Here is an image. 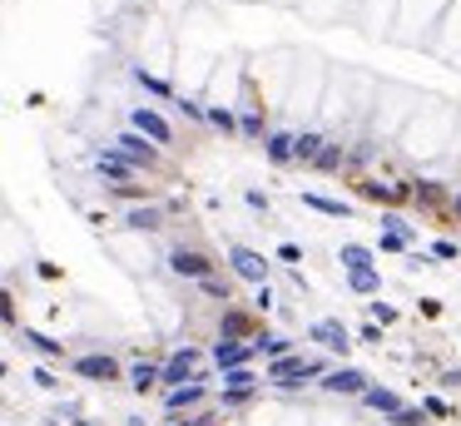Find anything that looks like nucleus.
Masks as SVG:
<instances>
[{"mask_svg":"<svg viewBox=\"0 0 461 426\" xmlns=\"http://www.w3.org/2000/svg\"><path fill=\"white\" fill-rule=\"evenodd\" d=\"M134 129H139V134H149L154 144H169V124H164L154 109H139V114H134Z\"/></svg>","mask_w":461,"mask_h":426,"instance_id":"f257e3e1","label":"nucleus"},{"mask_svg":"<svg viewBox=\"0 0 461 426\" xmlns=\"http://www.w3.org/2000/svg\"><path fill=\"white\" fill-rule=\"evenodd\" d=\"M318 362H303V357H278L273 362V382H288V377H313Z\"/></svg>","mask_w":461,"mask_h":426,"instance_id":"f03ea898","label":"nucleus"},{"mask_svg":"<svg viewBox=\"0 0 461 426\" xmlns=\"http://www.w3.org/2000/svg\"><path fill=\"white\" fill-rule=\"evenodd\" d=\"M174 273H184V278H199V283H209V263L199 258V253H174Z\"/></svg>","mask_w":461,"mask_h":426,"instance_id":"7ed1b4c3","label":"nucleus"},{"mask_svg":"<svg viewBox=\"0 0 461 426\" xmlns=\"http://www.w3.org/2000/svg\"><path fill=\"white\" fill-rule=\"evenodd\" d=\"M229 258H233V268H238L243 278H253V283H263V258H258L253 248H233Z\"/></svg>","mask_w":461,"mask_h":426,"instance_id":"20e7f679","label":"nucleus"},{"mask_svg":"<svg viewBox=\"0 0 461 426\" xmlns=\"http://www.w3.org/2000/svg\"><path fill=\"white\" fill-rule=\"evenodd\" d=\"M115 144H119V154H129L134 164H144V169L154 164V149H149V144H144L139 134H124V139H115Z\"/></svg>","mask_w":461,"mask_h":426,"instance_id":"39448f33","label":"nucleus"},{"mask_svg":"<svg viewBox=\"0 0 461 426\" xmlns=\"http://www.w3.org/2000/svg\"><path fill=\"white\" fill-rule=\"evenodd\" d=\"M362 382H367V377H362V372H352V367H338V372L328 377V387H333V392H362Z\"/></svg>","mask_w":461,"mask_h":426,"instance_id":"423d86ee","label":"nucleus"},{"mask_svg":"<svg viewBox=\"0 0 461 426\" xmlns=\"http://www.w3.org/2000/svg\"><path fill=\"white\" fill-rule=\"evenodd\" d=\"M80 372H85V377H105V382H110L119 367L110 362V357H80Z\"/></svg>","mask_w":461,"mask_h":426,"instance_id":"0eeeda50","label":"nucleus"},{"mask_svg":"<svg viewBox=\"0 0 461 426\" xmlns=\"http://www.w3.org/2000/svg\"><path fill=\"white\" fill-rule=\"evenodd\" d=\"M313 337H318L323 347H347V332L338 327V322H318V327H313Z\"/></svg>","mask_w":461,"mask_h":426,"instance_id":"6e6552de","label":"nucleus"},{"mask_svg":"<svg viewBox=\"0 0 461 426\" xmlns=\"http://www.w3.org/2000/svg\"><path fill=\"white\" fill-rule=\"evenodd\" d=\"M194 362H199V357H194V352H179V357H174V362H169V372H164V382H184V377H189V372H194Z\"/></svg>","mask_w":461,"mask_h":426,"instance_id":"1a4fd4ad","label":"nucleus"},{"mask_svg":"<svg viewBox=\"0 0 461 426\" xmlns=\"http://www.w3.org/2000/svg\"><path fill=\"white\" fill-rule=\"evenodd\" d=\"M248 352H253V347H243V342H233V347H219V367L238 372V362H248Z\"/></svg>","mask_w":461,"mask_h":426,"instance_id":"9d476101","label":"nucleus"},{"mask_svg":"<svg viewBox=\"0 0 461 426\" xmlns=\"http://www.w3.org/2000/svg\"><path fill=\"white\" fill-rule=\"evenodd\" d=\"M293 144H298V139H288V134H273V139H268V159H273V164L293 159Z\"/></svg>","mask_w":461,"mask_h":426,"instance_id":"9b49d317","label":"nucleus"},{"mask_svg":"<svg viewBox=\"0 0 461 426\" xmlns=\"http://www.w3.org/2000/svg\"><path fill=\"white\" fill-rule=\"evenodd\" d=\"M303 204H308V209H318V213H333V218H343V204H338V199H318V194H303Z\"/></svg>","mask_w":461,"mask_h":426,"instance_id":"f8f14e48","label":"nucleus"},{"mask_svg":"<svg viewBox=\"0 0 461 426\" xmlns=\"http://www.w3.org/2000/svg\"><path fill=\"white\" fill-rule=\"evenodd\" d=\"M293 154H298V159H318V154H323V139H318V134H303V139L293 144Z\"/></svg>","mask_w":461,"mask_h":426,"instance_id":"ddd939ff","label":"nucleus"},{"mask_svg":"<svg viewBox=\"0 0 461 426\" xmlns=\"http://www.w3.org/2000/svg\"><path fill=\"white\" fill-rule=\"evenodd\" d=\"M343 263L352 268V273H367V248H357V243H347L343 248Z\"/></svg>","mask_w":461,"mask_h":426,"instance_id":"4468645a","label":"nucleus"},{"mask_svg":"<svg viewBox=\"0 0 461 426\" xmlns=\"http://www.w3.org/2000/svg\"><path fill=\"white\" fill-rule=\"evenodd\" d=\"M100 174H110V179H129V164L115 159V154H100Z\"/></svg>","mask_w":461,"mask_h":426,"instance_id":"2eb2a0df","label":"nucleus"},{"mask_svg":"<svg viewBox=\"0 0 461 426\" xmlns=\"http://www.w3.org/2000/svg\"><path fill=\"white\" fill-rule=\"evenodd\" d=\"M204 397V387H174L169 392V407H189V402H199Z\"/></svg>","mask_w":461,"mask_h":426,"instance_id":"dca6fc26","label":"nucleus"},{"mask_svg":"<svg viewBox=\"0 0 461 426\" xmlns=\"http://www.w3.org/2000/svg\"><path fill=\"white\" fill-rule=\"evenodd\" d=\"M352 288H357V293H372V288H377V273H372V268H367V273H352Z\"/></svg>","mask_w":461,"mask_h":426,"instance_id":"f3484780","label":"nucleus"},{"mask_svg":"<svg viewBox=\"0 0 461 426\" xmlns=\"http://www.w3.org/2000/svg\"><path fill=\"white\" fill-rule=\"evenodd\" d=\"M367 402L382 407V412H397V397H392V392H367Z\"/></svg>","mask_w":461,"mask_h":426,"instance_id":"a211bd4d","label":"nucleus"},{"mask_svg":"<svg viewBox=\"0 0 461 426\" xmlns=\"http://www.w3.org/2000/svg\"><path fill=\"white\" fill-rule=\"evenodd\" d=\"M224 332H229V337L248 332V318H243V313H229V318H224Z\"/></svg>","mask_w":461,"mask_h":426,"instance_id":"6ab92c4d","label":"nucleus"},{"mask_svg":"<svg viewBox=\"0 0 461 426\" xmlns=\"http://www.w3.org/2000/svg\"><path fill=\"white\" fill-rule=\"evenodd\" d=\"M129 223H134V228H154L159 218H154V209H134L129 213Z\"/></svg>","mask_w":461,"mask_h":426,"instance_id":"aec40b11","label":"nucleus"},{"mask_svg":"<svg viewBox=\"0 0 461 426\" xmlns=\"http://www.w3.org/2000/svg\"><path fill=\"white\" fill-rule=\"evenodd\" d=\"M154 377H159L154 367H134V387H139V392H144V387H154Z\"/></svg>","mask_w":461,"mask_h":426,"instance_id":"412c9836","label":"nucleus"},{"mask_svg":"<svg viewBox=\"0 0 461 426\" xmlns=\"http://www.w3.org/2000/svg\"><path fill=\"white\" fill-rule=\"evenodd\" d=\"M25 342H35V347H40V352H60V342H50V337H40V332H30V337H25Z\"/></svg>","mask_w":461,"mask_h":426,"instance_id":"4be33fe9","label":"nucleus"},{"mask_svg":"<svg viewBox=\"0 0 461 426\" xmlns=\"http://www.w3.org/2000/svg\"><path fill=\"white\" fill-rule=\"evenodd\" d=\"M338 159H343L338 149H323V154H318V164H323V169H338Z\"/></svg>","mask_w":461,"mask_h":426,"instance_id":"5701e85b","label":"nucleus"}]
</instances>
